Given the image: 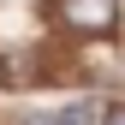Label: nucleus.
<instances>
[{"label":"nucleus","mask_w":125,"mask_h":125,"mask_svg":"<svg viewBox=\"0 0 125 125\" xmlns=\"http://www.w3.org/2000/svg\"><path fill=\"white\" fill-rule=\"evenodd\" d=\"M0 83H6V66H0Z\"/></svg>","instance_id":"obj_3"},{"label":"nucleus","mask_w":125,"mask_h":125,"mask_svg":"<svg viewBox=\"0 0 125 125\" xmlns=\"http://www.w3.org/2000/svg\"><path fill=\"white\" fill-rule=\"evenodd\" d=\"M107 125H125V107H113V113H107Z\"/></svg>","instance_id":"obj_2"},{"label":"nucleus","mask_w":125,"mask_h":125,"mask_svg":"<svg viewBox=\"0 0 125 125\" xmlns=\"http://www.w3.org/2000/svg\"><path fill=\"white\" fill-rule=\"evenodd\" d=\"M60 18L83 36H101V30L119 24V0H60Z\"/></svg>","instance_id":"obj_1"}]
</instances>
